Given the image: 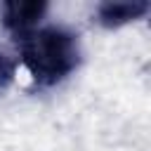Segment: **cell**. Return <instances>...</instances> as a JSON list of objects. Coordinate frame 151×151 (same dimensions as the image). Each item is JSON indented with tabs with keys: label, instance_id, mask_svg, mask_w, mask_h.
<instances>
[{
	"label": "cell",
	"instance_id": "4",
	"mask_svg": "<svg viewBox=\"0 0 151 151\" xmlns=\"http://www.w3.org/2000/svg\"><path fill=\"white\" fill-rule=\"evenodd\" d=\"M14 73H17V61L0 50V90H5L14 80Z\"/></svg>",
	"mask_w": 151,
	"mask_h": 151
},
{
	"label": "cell",
	"instance_id": "2",
	"mask_svg": "<svg viewBox=\"0 0 151 151\" xmlns=\"http://www.w3.org/2000/svg\"><path fill=\"white\" fill-rule=\"evenodd\" d=\"M47 12L45 0H12L2 2V26L17 38L38 28V21Z\"/></svg>",
	"mask_w": 151,
	"mask_h": 151
},
{
	"label": "cell",
	"instance_id": "1",
	"mask_svg": "<svg viewBox=\"0 0 151 151\" xmlns=\"http://www.w3.org/2000/svg\"><path fill=\"white\" fill-rule=\"evenodd\" d=\"M19 59L38 87H52L68 78L80 64L78 35L61 26H42L17 38Z\"/></svg>",
	"mask_w": 151,
	"mask_h": 151
},
{
	"label": "cell",
	"instance_id": "3",
	"mask_svg": "<svg viewBox=\"0 0 151 151\" xmlns=\"http://www.w3.org/2000/svg\"><path fill=\"white\" fill-rule=\"evenodd\" d=\"M151 5L146 0H120V2H101L97 7V24L104 28H120L125 24H132L142 19Z\"/></svg>",
	"mask_w": 151,
	"mask_h": 151
}]
</instances>
